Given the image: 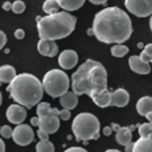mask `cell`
Instances as JSON below:
<instances>
[{"label":"cell","instance_id":"cell-47","mask_svg":"<svg viewBox=\"0 0 152 152\" xmlns=\"http://www.w3.org/2000/svg\"><path fill=\"white\" fill-rule=\"evenodd\" d=\"M150 28H151V31H152V15H151V18H150Z\"/></svg>","mask_w":152,"mask_h":152},{"label":"cell","instance_id":"cell-24","mask_svg":"<svg viewBox=\"0 0 152 152\" xmlns=\"http://www.w3.org/2000/svg\"><path fill=\"white\" fill-rule=\"evenodd\" d=\"M37 152H55V146L50 140H39L36 144Z\"/></svg>","mask_w":152,"mask_h":152},{"label":"cell","instance_id":"cell-22","mask_svg":"<svg viewBox=\"0 0 152 152\" xmlns=\"http://www.w3.org/2000/svg\"><path fill=\"white\" fill-rule=\"evenodd\" d=\"M61 7L57 2V0H45L43 4V11L46 13V15H51V14H56L58 13Z\"/></svg>","mask_w":152,"mask_h":152},{"label":"cell","instance_id":"cell-35","mask_svg":"<svg viewBox=\"0 0 152 152\" xmlns=\"http://www.w3.org/2000/svg\"><path fill=\"white\" fill-rule=\"evenodd\" d=\"M103 134L106 135V137H109L110 134H112V132H113V128L110 127V126H106V127H103Z\"/></svg>","mask_w":152,"mask_h":152},{"label":"cell","instance_id":"cell-45","mask_svg":"<svg viewBox=\"0 0 152 152\" xmlns=\"http://www.w3.org/2000/svg\"><path fill=\"white\" fill-rule=\"evenodd\" d=\"M146 119L148 120V122H151V124H152V113L147 114V115H146Z\"/></svg>","mask_w":152,"mask_h":152},{"label":"cell","instance_id":"cell-31","mask_svg":"<svg viewBox=\"0 0 152 152\" xmlns=\"http://www.w3.org/2000/svg\"><path fill=\"white\" fill-rule=\"evenodd\" d=\"M14 37H15L17 39H24V37H25V31L21 30V28H17V30L14 31Z\"/></svg>","mask_w":152,"mask_h":152},{"label":"cell","instance_id":"cell-21","mask_svg":"<svg viewBox=\"0 0 152 152\" xmlns=\"http://www.w3.org/2000/svg\"><path fill=\"white\" fill-rule=\"evenodd\" d=\"M86 0H57L59 7L66 11H76L83 6Z\"/></svg>","mask_w":152,"mask_h":152},{"label":"cell","instance_id":"cell-43","mask_svg":"<svg viewBox=\"0 0 152 152\" xmlns=\"http://www.w3.org/2000/svg\"><path fill=\"white\" fill-rule=\"evenodd\" d=\"M0 147H1L0 152H5V142H4V140H0Z\"/></svg>","mask_w":152,"mask_h":152},{"label":"cell","instance_id":"cell-9","mask_svg":"<svg viewBox=\"0 0 152 152\" xmlns=\"http://www.w3.org/2000/svg\"><path fill=\"white\" fill-rule=\"evenodd\" d=\"M6 118L11 124L20 125L26 119V108L18 103L10 104L6 109Z\"/></svg>","mask_w":152,"mask_h":152},{"label":"cell","instance_id":"cell-36","mask_svg":"<svg viewBox=\"0 0 152 152\" xmlns=\"http://www.w3.org/2000/svg\"><path fill=\"white\" fill-rule=\"evenodd\" d=\"M30 122H31L32 126H39V116L38 115L37 116H32L31 120H30Z\"/></svg>","mask_w":152,"mask_h":152},{"label":"cell","instance_id":"cell-13","mask_svg":"<svg viewBox=\"0 0 152 152\" xmlns=\"http://www.w3.org/2000/svg\"><path fill=\"white\" fill-rule=\"evenodd\" d=\"M37 50L40 55L46 57H55L58 52V46L56 40H48V39H39L37 44Z\"/></svg>","mask_w":152,"mask_h":152},{"label":"cell","instance_id":"cell-41","mask_svg":"<svg viewBox=\"0 0 152 152\" xmlns=\"http://www.w3.org/2000/svg\"><path fill=\"white\" fill-rule=\"evenodd\" d=\"M110 127H112V128H113V131H115V132H118V131L121 128V126H120V125H118V124H114V122L110 125Z\"/></svg>","mask_w":152,"mask_h":152},{"label":"cell","instance_id":"cell-1","mask_svg":"<svg viewBox=\"0 0 152 152\" xmlns=\"http://www.w3.org/2000/svg\"><path fill=\"white\" fill-rule=\"evenodd\" d=\"M91 27L95 38L104 44H122L129 39L133 32L129 15L118 6L99 11Z\"/></svg>","mask_w":152,"mask_h":152},{"label":"cell","instance_id":"cell-16","mask_svg":"<svg viewBox=\"0 0 152 152\" xmlns=\"http://www.w3.org/2000/svg\"><path fill=\"white\" fill-rule=\"evenodd\" d=\"M91 100H93V102H94L97 107H100V108L109 107V106H112V93H110L108 89H106V90H103L102 93H100V94L93 96Z\"/></svg>","mask_w":152,"mask_h":152},{"label":"cell","instance_id":"cell-6","mask_svg":"<svg viewBox=\"0 0 152 152\" xmlns=\"http://www.w3.org/2000/svg\"><path fill=\"white\" fill-rule=\"evenodd\" d=\"M42 83L44 87V91L51 97H61L66 91H69L68 89L71 86L68 75L59 69L49 70L44 75Z\"/></svg>","mask_w":152,"mask_h":152},{"label":"cell","instance_id":"cell-49","mask_svg":"<svg viewBox=\"0 0 152 152\" xmlns=\"http://www.w3.org/2000/svg\"><path fill=\"white\" fill-rule=\"evenodd\" d=\"M151 63H152V62H151Z\"/></svg>","mask_w":152,"mask_h":152},{"label":"cell","instance_id":"cell-32","mask_svg":"<svg viewBox=\"0 0 152 152\" xmlns=\"http://www.w3.org/2000/svg\"><path fill=\"white\" fill-rule=\"evenodd\" d=\"M139 56H140V58H141L144 62H146V63H151V62H152V57H150V56H148L144 50L141 51V53H140Z\"/></svg>","mask_w":152,"mask_h":152},{"label":"cell","instance_id":"cell-4","mask_svg":"<svg viewBox=\"0 0 152 152\" xmlns=\"http://www.w3.org/2000/svg\"><path fill=\"white\" fill-rule=\"evenodd\" d=\"M37 30L40 39L57 40L71 34L76 26V17L63 11L56 14L37 17Z\"/></svg>","mask_w":152,"mask_h":152},{"label":"cell","instance_id":"cell-38","mask_svg":"<svg viewBox=\"0 0 152 152\" xmlns=\"http://www.w3.org/2000/svg\"><path fill=\"white\" fill-rule=\"evenodd\" d=\"M12 4L13 2H11V1H5L4 5H2V8L5 11H10V10H12Z\"/></svg>","mask_w":152,"mask_h":152},{"label":"cell","instance_id":"cell-11","mask_svg":"<svg viewBox=\"0 0 152 152\" xmlns=\"http://www.w3.org/2000/svg\"><path fill=\"white\" fill-rule=\"evenodd\" d=\"M78 62V56L74 50H63L58 56V64L62 69L69 70L76 66Z\"/></svg>","mask_w":152,"mask_h":152},{"label":"cell","instance_id":"cell-40","mask_svg":"<svg viewBox=\"0 0 152 152\" xmlns=\"http://www.w3.org/2000/svg\"><path fill=\"white\" fill-rule=\"evenodd\" d=\"M133 145H134V142H129V144H127V145L125 146L126 152H133Z\"/></svg>","mask_w":152,"mask_h":152},{"label":"cell","instance_id":"cell-7","mask_svg":"<svg viewBox=\"0 0 152 152\" xmlns=\"http://www.w3.org/2000/svg\"><path fill=\"white\" fill-rule=\"evenodd\" d=\"M125 7L129 13L139 18L152 15V0H125Z\"/></svg>","mask_w":152,"mask_h":152},{"label":"cell","instance_id":"cell-18","mask_svg":"<svg viewBox=\"0 0 152 152\" xmlns=\"http://www.w3.org/2000/svg\"><path fill=\"white\" fill-rule=\"evenodd\" d=\"M17 74H15V69L10 65V64H5L2 66H0V81L1 83H11L14 78H15Z\"/></svg>","mask_w":152,"mask_h":152},{"label":"cell","instance_id":"cell-44","mask_svg":"<svg viewBox=\"0 0 152 152\" xmlns=\"http://www.w3.org/2000/svg\"><path fill=\"white\" fill-rule=\"evenodd\" d=\"M87 33H88L89 36H94V30H93V27H90V28H88V31H87Z\"/></svg>","mask_w":152,"mask_h":152},{"label":"cell","instance_id":"cell-30","mask_svg":"<svg viewBox=\"0 0 152 152\" xmlns=\"http://www.w3.org/2000/svg\"><path fill=\"white\" fill-rule=\"evenodd\" d=\"M64 152H88V151L83 147H80V146H72V147L66 148Z\"/></svg>","mask_w":152,"mask_h":152},{"label":"cell","instance_id":"cell-37","mask_svg":"<svg viewBox=\"0 0 152 152\" xmlns=\"http://www.w3.org/2000/svg\"><path fill=\"white\" fill-rule=\"evenodd\" d=\"M144 51H145L150 57H152V44H147V45H145Z\"/></svg>","mask_w":152,"mask_h":152},{"label":"cell","instance_id":"cell-23","mask_svg":"<svg viewBox=\"0 0 152 152\" xmlns=\"http://www.w3.org/2000/svg\"><path fill=\"white\" fill-rule=\"evenodd\" d=\"M110 53L116 58H121L128 53V48L124 44H114L110 48Z\"/></svg>","mask_w":152,"mask_h":152},{"label":"cell","instance_id":"cell-19","mask_svg":"<svg viewBox=\"0 0 152 152\" xmlns=\"http://www.w3.org/2000/svg\"><path fill=\"white\" fill-rule=\"evenodd\" d=\"M115 140L119 145L126 146L127 144L132 142V131L129 127H121L118 132H115Z\"/></svg>","mask_w":152,"mask_h":152},{"label":"cell","instance_id":"cell-33","mask_svg":"<svg viewBox=\"0 0 152 152\" xmlns=\"http://www.w3.org/2000/svg\"><path fill=\"white\" fill-rule=\"evenodd\" d=\"M37 134H38L39 140H49V134H48V133H45V132H43V131H40L39 128H38Z\"/></svg>","mask_w":152,"mask_h":152},{"label":"cell","instance_id":"cell-10","mask_svg":"<svg viewBox=\"0 0 152 152\" xmlns=\"http://www.w3.org/2000/svg\"><path fill=\"white\" fill-rule=\"evenodd\" d=\"M38 128L48 134L56 133L59 128V116L49 114V115H43L39 116V126Z\"/></svg>","mask_w":152,"mask_h":152},{"label":"cell","instance_id":"cell-34","mask_svg":"<svg viewBox=\"0 0 152 152\" xmlns=\"http://www.w3.org/2000/svg\"><path fill=\"white\" fill-rule=\"evenodd\" d=\"M0 37H1V44H0V48H4L5 44H6V42H7V37H6V34H5L4 31L0 32Z\"/></svg>","mask_w":152,"mask_h":152},{"label":"cell","instance_id":"cell-29","mask_svg":"<svg viewBox=\"0 0 152 152\" xmlns=\"http://www.w3.org/2000/svg\"><path fill=\"white\" fill-rule=\"evenodd\" d=\"M70 116H71V113H70V110H69V109L63 108V109L61 110V113H59V119H61V120L66 121V120H69V119H70Z\"/></svg>","mask_w":152,"mask_h":152},{"label":"cell","instance_id":"cell-48","mask_svg":"<svg viewBox=\"0 0 152 152\" xmlns=\"http://www.w3.org/2000/svg\"><path fill=\"white\" fill-rule=\"evenodd\" d=\"M129 128H131V131H134V128H135V126H134V125H132V126H129Z\"/></svg>","mask_w":152,"mask_h":152},{"label":"cell","instance_id":"cell-20","mask_svg":"<svg viewBox=\"0 0 152 152\" xmlns=\"http://www.w3.org/2000/svg\"><path fill=\"white\" fill-rule=\"evenodd\" d=\"M133 152H152V137L140 138L134 141Z\"/></svg>","mask_w":152,"mask_h":152},{"label":"cell","instance_id":"cell-15","mask_svg":"<svg viewBox=\"0 0 152 152\" xmlns=\"http://www.w3.org/2000/svg\"><path fill=\"white\" fill-rule=\"evenodd\" d=\"M137 112L139 115L145 116L150 113H152V97L151 96H142L138 100L137 104Z\"/></svg>","mask_w":152,"mask_h":152},{"label":"cell","instance_id":"cell-14","mask_svg":"<svg viewBox=\"0 0 152 152\" xmlns=\"http://www.w3.org/2000/svg\"><path fill=\"white\" fill-rule=\"evenodd\" d=\"M129 102V94L126 89L119 88L112 93V106L125 107Z\"/></svg>","mask_w":152,"mask_h":152},{"label":"cell","instance_id":"cell-39","mask_svg":"<svg viewBox=\"0 0 152 152\" xmlns=\"http://www.w3.org/2000/svg\"><path fill=\"white\" fill-rule=\"evenodd\" d=\"M91 4H94V5H103V4H106L108 0H89Z\"/></svg>","mask_w":152,"mask_h":152},{"label":"cell","instance_id":"cell-12","mask_svg":"<svg viewBox=\"0 0 152 152\" xmlns=\"http://www.w3.org/2000/svg\"><path fill=\"white\" fill-rule=\"evenodd\" d=\"M128 65L131 68L132 71L140 74V75H147L151 71V64L144 62L140 56H131L128 59Z\"/></svg>","mask_w":152,"mask_h":152},{"label":"cell","instance_id":"cell-26","mask_svg":"<svg viewBox=\"0 0 152 152\" xmlns=\"http://www.w3.org/2000/svg\"><path fill=\"white\" fill-rule=\"evenodd\" d=\"M51 110H52V107L48 102H39L37 104V115L38 116L49 115V114H51Z\"/></svg>","mask_w":152,"mask_h":152},{"label":"cell","instance_id":"cell-46","mask_svg":"<svg viewBox=\"0 0 152 152\" xmlns=\"http://www.w3.org/2000/svg\"><path fill=\"white\" fill-rule=\"evenodd\" d=\"M104 152H121V151H119L116 148H109V150H106Z\"/></svg>","mask_w":152,"mask_h":152},{"label":"cell","instance_id":"cell-3","mask_svg":"<svg viewBox=\"0 0 152 152\" xmlns=\"http://www.w3.org/2000/svg\"><path fill=\"white\" fill-rule=\"evenodd\" d=\"M7 91L18 104L31 109L34 104L40 102L44 87L38 77L28 72H23L17 75L15 78L10 83Z\"/></svg>","mask_w":152,"mask_h":152},{"label":"cell","instance_id":"cell-8","mask_svg":"<svg viewBox=\"0 0 152 152\" xmlns=\"http://www.w3.org/2000/svg\"><path fill=\"white\" fill-rule=\"evenodd\" d=\"M33 138H34V132H33L32 127L28 126V125H26V124L17 125L13 128L12 139L19 146L30 145L33 141Z\"/></svg>","mask_w":152,"mask_h":152},{"label":"cell","instance_id":"cell-2","mask_svg":"<svg viewBox=\"0 0 152 152\" xmlns=\"http://www.w3.org/2000/svg\"><path fill=\"white\" fill-rule=\"evenodd\" d=\"M71 88L76 95L90 99L107 89V70L97 61L87 59L71 75Z\"/></svg>","mask_w":152,"mask_h":152},{"label":"cell","instance_id":"cell-27","mask_svg":"<svg viewBox=\"0 0 152 152\" xmlns=\"http://www.w3.org/2000/svg\"><path fill=\"white\" fill-rule=\"evenodd\" d=\"M12 11L15 13V14H20L25 11V2L21 1V0H15L13 4H12Z\"/></svg>","mask_w":152,"mask_h":152},{"label":"cell","instance_id":"cell-25","mask_svg":"<svg viewBox=\"0 0 152 152\" xmlns=\"http://www.w3.org/2000/svg\"><path fill=\"white\" fill-rule=\"evenodd\" d=\"M138 133L140 138H150L152 137V124L144 122L138 126Z\"/></svg>","mask_w":152,"mask_h":152},{"label":"cell","instance_id":"cell-42","mask_svg":"<svg viewBox=\"0 0 152 152\" xmlns=\"http://www.w3.org/2000/svg\"><path fill=\"white\" fill-rule=\"evenodd\" d=\"M59 113H61V110H59V109H57V108H52V110H51V114L57 115V116H59Z\"/></svg>","mask_w":152,"mask_h":152},{"label":"cell","instance_id":"cell-17","mask_svg":"<svg viewBox=\"0 0 152 152\" xmlns=\"http://www.w3.org/2000/svg\"><path fill=\"white\" fill-rule=\"evenodd\" d=\"M78 95H76L74 91H66L64 95H62L59 97V103L63 108L65 109H72L77 106L78 103Z\"/></svg>","mask_w":152,"mask_h":152},{"label":"cell","instance_id":"cell-28","mask_svg":"<svg viewBox=\"0 0 152 152\" xmlns=\"http://www.w3.org/2000/svg\"><path fill=\"white\" fill-rule=\"evenodd\" d=\"M0 134H1L2 138H5V139H10V138H12L13 129H12L8 125H4V126L0 128Z\"/></svg>","mask_w":152,"mask_h":152},{"label":"cell","instance_id":"cell-5","mask_svg":"<svg viewBox=\"0 0 152 152\" xmlns=\"http://www.w3.org/2000/svg\"><path fill=\"white\" fill-rule=\"evenodd\" d=\"M71 131L77 141H84L87 144L91 139H99L100 121L91 113H80L72 120Z\"/></svg>","mask_w":152,"mask_h":152}]
</instances>
